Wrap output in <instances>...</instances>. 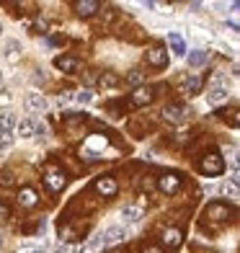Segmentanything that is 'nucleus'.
I'll use <instances>...</instances> for the list:
<instances>
[{"label": "nucleus", "instance_id": "16", "mask_svg": "<svg viewBox=\"0 0 240 253\" xmlns=\"http://www.w3.org/2000/svg\"><path fill=\"white\" fill-rule=\"evenodd\" d=\"M98 8H101V3H96V0H80V3H75L78 16H93Z\"/></svg>", "mask_w": 240, "mask_h": 253}, {"label": "nucleus", "instance_id": "5", "mask_svg": "<svg viewBox=\"0 0 240 253\" xmlns=\"http://www.w3.org/2000/svg\"><path fill=\"white\" fill-rule=\"evenodd\" d=\"M178 186H181V178L176 173H168V176H160L158 178V189L165 191V194H176Z\"/></svg>", "mask_w": 240, "mask_h": 253}, {"label": "nucleus", "instance_id": "18", "mask_svg": "<svg viewBox=\"0 0 240 253\" xmlns=\"http://www.w3.org/2000/svg\"><path fill=\"white\" fill-rule=\"evenodd\" d=\"M163 243H165V248H178V246H181V230H176V227L165 230Z\"/></svg>", "mask_w": 240, "mask_h": 253}, {"label": "nucleus", "instance_id": "27", "mask_svg": "<svg viewBox=\"0 0 240 253\" xmlns=\"http://www.w3.org/2000/svg\"><path fill=\"white\" fill-rule=\"evenodd\" d=\"M101 85H106V88L117 85V78H114V75H101Z\"/></svg>", "mask_w": 240, "mask_h": 253}, {"label": "nucleus", "instance_id": "20", "mask_svg": "<svg viewBox=\"0 0 240 253\" xmlns=\"http://www.w3.org/2000/svg\"><path fill=\"white\" fill-rule=\"evenodd\" d=\"M18 54H21V42L10 39V42L5 44V57H8L10 62H16V60H18Z\"/></svg>", "mask_w": 240, "mask_h": 253}, {"label": "nucleus", "instance_id": "10", "mask_svg": "<svg viewBox=\"0 0 240 253\" xmlns=\"http://www.w3.org/2000/svg\"><path fill=\"white\" fill-rule=\"evenodd\" d=\"M117 181H114L111 176H104V178H98L96 181V191L98 194H104V197H114V194H117Z\"/></svg>", "mask_w": 240, "mask_h": 253}, {"label": "nucleus", "instance_id": "14", "mask_svg": "<svg viewBox=\"0 0 240 253\" xmlns=\"http://www.w3.org/2000/svg\"><path fill=\"white\" fill-rule=\"evenodd\" d=\"M147 62L155 65V67H165V65H168V54H165V49H160V47L150 49V52H147Z\"/></svg>", "mask_w": 240, "mask_h": 253}, {"label": "nucleus", "instance_id": "7", "mask_svg": "<svg viewBox=\"0 0 240 253\" xmlns=\"http://www.w3.org/2000/svg\"><path fill=\"white\" fill-rule=\"evenodd\" d=\"M153 98H155L153 88H137L132 93V98H129V103H132V106H145V103H150Z\"/></svg>", "mask_w": 240, "mask_h": 253}, {"label": "nucleus", "instance_id": "28", "mask_svg": "<svg viewBox=\"0 0 240 253\" xmlns=\"http://www.w3.org/2000/svg\"><path fill=\"white\" fill-rule=\"evenodd\" d=\"M21 253H47V251H44V248H34V246H24Z\"/></svg>", "mask_w": 240, "mask_h": 253}, {"label": "nucleus", "instance_id": "1", "mask_svg": "<svg viewBox=\"0 0 240 253\" xmlns=\"http://www.w3.org/2000/svg\"><path fill=\"white\" fill-rule=\"evenodd\" d=\"M199 168H201V173H207V176H220L222 170H225V163H222V158L217 155V153H207V155L201 158Z\"/></svg>", "mask_w": 240, "mask_h": 253}, {"label": "nucleus", "instance_id": "12", "mask_svg": "<svg viewBox=\"0 0 240 253\" xmlns=\"http://www.w3.org/2000/svg\"><path fill=\"white\" fill-rule=\"evenodd\" d=\"M227 88L225 85H212L209 88V93H207V101L212 103V106H217V103H222V101H227Z\"/></svg>", "mask_w": 240, "mask_h": 253}, {"label": "nucleus", "instance_id": "3", "mask_svg": "<svg viewBox=\"0 0 240 253\" xmlns=\"http://www.w3.org/2000/svg\"><path fill=\"white\" fill-rule=\"evenodd\" d=\"M44 181H47V186H49L52 191H62V189H65V183H67V178H65L62 170H54V168H49V170H47Z\"/></svg>", "mask_w": 240, "mask_h": 253}, {"label": "nucleus", "instance_id": "32", "mask_svg": "<svg viewBox=\"0 0 240 253\" xmlns=\"http://www.w3.org/2000/svg\"><path fill=\"white\" fill-rule=\"evenodd\" d=\"M0 246H3V238H0Z\"/></svg>", "mask_w": 240, "mask_h": 253}, {"label": "nucleus", "instance_id": "9", "mask_svg": "<svg viewBox=\"0 0 240 253\" xmlns=\"http://www.w3.org/2000/svg\"><path fill=\"white\" fill-rule=\"evenodd\" d=\"M16 124H18V119H16V114L10 111V109L0 111V132H8V134H13Z\"/></svg>", "mask_w": 240, "mask_h": 253}, {"label": "nucleus", "instance_id": "24", "mask_svg": "<svg viewBox=\"0 0 240 253\" xmlns=\"http://www.w3.org/2000/svg\"><path fill=\"white\" fill-rule=\"evenodd\" d=\"M13 145V134H8V132H0V153L8 150V147Z\"/></svg>", "mask_w": 240, "mask_h": 253}, {"label": "nucleus", "instance_id": "11", "mask_svg": "<svg viewBox=\"0 0 240 253\" xmlns=\"http://www.w3.org/2000/svg\"><path fill=\"white\" fill-rule=\"evenodd\" d=\"M37 124H39L37 119H21V122L16 124V132L24 137V140H29V137L37 134Z\"/></svg>", "mask_w": 240, "mask_h": 253}, {"label": "nucleus", "instance_id": "8", "mask_svg": "<svg viewBox=\"0 0 240 253\" xmlns=\"http://www.w3.org/2000/svg\"><path fill=\"white\" fill-rule=\"evenodd\" d=\"M186 114H189V109H186V106H176V103H173V106H165V109H163V117H165L168 122H173V124L184 122Z\"/></svg>", "mask_w": 240, "mask_h": 253}, {"label": "nucleus", "instance_id": "21", "mask_svg": "<svg viewBox=\"0 0 240 253\" xmlns=\"http://www.w3.org/2000/svg\"><path fill=\"white\" fill-rule=\"evenodd\" d=\"M204 62H207V52H204V49L189 52V65H191V67H201Z\"/></svg>", "mask_w": 240, "mask_h": 253}, {"label": "nucleus", "instance_id": "19", "mask_svg": "<svg viewBox=\"0 0 240 253\" xmlns=\"http://www.w3.org/2000/svg\"><path fill=\"white\" fill-rule=\"evenodd\" d=\"M18 202L21 204H24V207H34V204H37V191H34V189H21V194H18Z\"/></svg>", "mask_w": 240, "mask_h": 253}, {"label": "nucleus", "instance_id": "4", "mask_svg": "<svg viewBox=\"0 0 240 253\" xmlns=\"http://www.w3.org/2000/svg\"><path fill=\"white\" fill-rule=\"evenodd\" d=\"M121 220L127 222V225H137L142 220V207L140 204H127V207H121Z\"/></svg>", "mask_w": 240, "mask_h": 253}, {"label": "nucleus", "instance_id": "26", "mask_svg": "<svg viewBox=\"0 0 240 253\" xmlns=\"http://www.w3.org/2000/svg\"><path fill=\"white\" fill-rule=\"evenodd\" d=\"M222 194H230V197L235 199L238 197V186L235 183H222Z\"/></svg>", "mask_w": 240, "mask_h": 253}, {"label": "nucleus", "instance_id": "6", "mask_svg": "<svg viewBox=\"0 0 240 253\" xmlns=\"http://www.w3.org/2000/svg\"><path fill=\"white\" fill-rule=\"evenodd\" d=\"M24 103H26L29 111H37V114H39V111H47V106H49L47 98H44L41 93H26Z\"/></svg>", "mask_w": 240, "mask_h": 253}, {"label": "nucleus", "instance_id": "2", "mask_svg": "<svg viewBox=\"0 0 240 253\" xmlns=\"http://www.w3.org/2000/svg\"><path fill=\"white\" fill-rule=\"evenodd\" d=\"M127 238V230L124 227H119V225H111V227H106L104 233H98V240H101V246H117V243H121V240Z\"/></svg>", "mask_w": 240, "mask_h": 253}, {"label": "nucleus", "instance_id": "13", "mask_svg": "<svg viewBox=\"0 0 240 253\" xmlns=\"http://www.w3.org/2000/svg\"><path fill=\"white\" fill-rule=\"evenodd\" d=\"M54 65L60 67L62 73H75L78 67H80V60H78V57H57Z\"/></svg>", "mask_w": 240, "mask_h": 253}, {"label": "nucleus", "instance_id": "34", "mask_svg": "<svg viewBox=\"0 0 240 253\" xmlns=\"http://www.w3.org/2000/svg\"><path fill=\"white\" fill-rule=\"evenodd\" d=\"M0 34H3V29H0Z\"/></svg>", "mask_w": 240, "mask_h": 253}, {"label": "nucleus", "instance_id": "31", "mask_svg": "<svg viewBox=\"0 0 240 253\" xmlns=\"http://www.w3.org/2000/svg\"><path fill=\"white\" fill-rule=\"evenodd\" d=\"M145 253H163L160 248H145Z\"/></svg>", "mask_w": 240, "mask_h": 253}, {"label": "nucleus", "instance_id": "23", "mask_svg": "<svg viewBox=\"0 0 240 253\" xmlns=\"http://www.w3.org/2000/svg\"><path fill=\"white\" fill-rule=\"evenodd\" d=\"M73 101H78V103H90V101H93V90H78V93L73 96Z\"/></svg>", "mask_w": 240, "mask_h": 253}, {"label": "nucleus", "instance_id": "29", "mask_svg": "<svg viewBox=\"0 0 240 253\" xmlns=\"http://www.w3.org/2000/svg\"><path fill=\"white\" fill-rule=\"evenodd\" d=\"M57 101H60V106H62V103H73V93H65V96L57 98Z\"/></svg>", "mask_w": 240, "mask_h": 253}, {"label": "nucleus", "instance_id": "33", "mask_svg": "<svg viewBox=\"0 0 240 253\" xmlns=\"http://www.w3.org/2000/svg\"><path fill=\"white\" fill-rule=\"evenodd\" d=\"M0 83H3V75H0Z\"/></svg>", "mask_w": 240, "mask_h": 253}, {"label": "nucleus", "instance_id": "17", "mask_svg": "<svg viewBox=\"0 0 240 253\" xmlns=\"http://www.w3.org/2000/svg\"><path fill=\"white\" fill-rule=\"evenodd\" d=\"M168 44H170V49H173L176 54H186V42H184V37H181V34L170 31V34H168Z\"/></svg>", "mask_w": 240, "mask_h": 253}, {"label": "nucleus", "instance_id": "15", "mask_svg": "<svg viewBox=\"0 0 240 253\" xmlns=\"http://www.w3.org/2000/svg\"><path fill=\"white\" fill-rule=\"evenodd\" d=\"M227 214H230V210H227V204L212 202V204L207 207V217H212V220H225Z\"/></svg>", "mask_w": 240, "mask_h": 253}, {"label": "nucleus", "instance_id": "30", "mask_svg": "<svg viewBox=\"0 0 240 253\" xmlns=\"http://www.w3.org/2000/svg\"><path fill=\"white\" fill-rule=\"evenodd\" d=\"M10 214V210H8V204H3L0 202V217H8Z\"/></svg>", "mask_w": 240, "mask_h": 253}, {"label": "nucleus", "instance_id": "25", "mask_svg": "<svg viewBox=\"0 0 240 253\" xmlns=\"http://www.w3.org/2000/svg\"><path fill=\"white\" fill-rule=\"evenodd\" d=\"M142 80H145V73H140V70H132V73L127 75V83H132V85L142 83Z\"/></svg>", "mask_w": 240, "mask_h": 253}, {"label": "nucleus", "instance_id": "22", "mask_svg": "<svg viewBox=\"0 0 240 253\" xmlns=\"http://www.w3.org/2000/svg\"><path fill=\"white\" fill-rule=\"evenodd\" d=\"M199 88H201V78L191 75V78L186 80V93H189V96H197V93H199Z\"/></svg>", "mask_w": 240, "mask_h": 253}]
</instances>
